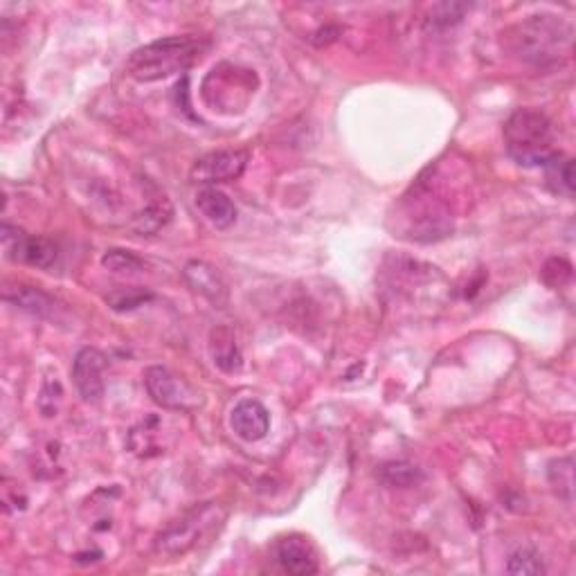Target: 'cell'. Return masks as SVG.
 I'll use <instances>...</instances> for the list:
<instances>
[{"label": "cell", "instance_id": "cell-1", "mask_svg": "<svg viewBox=\"0 0 576 576\" xmlns=\"http://www.w3.org/2000/svg\"><path fill=\"white\" fill-rule=\"evenodd\" d=\"M207 48L210 43L196 36H167L133 50L124 70L135 81L149 84V81H160L189 70Z\"/></svg>", "mask_w": 576, "mask_h": 576}, {"label": "cell", "instance_id": "cell-2", "mask_svg": "<svg viewBox=\"0 0 576 576\" xmlns=\"http://www.w3.org/2000/svg\"><path fill=\"white\" fill-rule=\"evenodd\" d=\"M509 45L513 54L534 66H554L570 57L572 27L558 16H529L509 30Z\"/></svg>", "mask_w": 576, "mask_h": 576}, {"label": "cell", "instance_id": "cell-3", "mask_svg": "<svg viewBox=\"0 0 576 576\" xmlns=\"http://www.w3.org/2000/svg\"><path fill=\"white\" fill-rule=\"evenodd\" d=\"M228 511L216 502H203L196 504L183 516L171 520L169 525L160 531L153 540V552L165 558H176L187 552H192L198 545L207 543V540L219 534L225 525Z\"/></svg>", "mask_w": 576, "mask_h": 576}, {"label": "cell", "instance_id": "cell-4", "mask_svg": "<svg viewBox=\"0 0 576 576\" xmlns=\"http://www.w3.org/2000/svg\"><path fill=\"white\" fill-rule=\"evenodd\" d=\"M509 156L525 167H543L554 156V129L547 115L534 108H518L504 124Z\"/></svg>", "mask_w": 576, "mask_h": 576}, {"label": "cell", "instance_id": "cell-5", "mask_svg": "<svg viewBox=\"0 0 576 576\" xmlns=\"http://www.w3.org/2000/svg\"><path fill=\"white\" fill-rule=\"evenodd\" d=\"M250 153L243 149H221L212 151L207 156L198 158L192 167V180L205 187H214L219 183H232V180L241 178L243 171L248 167Z\"/></svg>", "mask_w": 576, "mask_h": 576}, {"label": "cell", "instance_id": "cell-6", "mask_svg": "<svg viewBox=\"0 0 576 576\" xmlns=\"http://www.w3.org/2000/svg\"><path fill=\"white\" fill-rule=\"evenodd\" d=\"M144 385L153 401L165 410H189L196 403V392L183 378H178L167 367H149L144 374Z\"/></svg>", "mask_w": 576, "mask_h": 576}, {"label": "cell", "instance_id": "cell-7", "mask_svg": "<svg viewBox=\"0 0 576 576\" xmlns=\"http://www.w3.org/2000/svg\"><path fill=\"white\" fill-rule=\"evenodd\" d=\"M3 246L7 257L21 264L48 270L57 261V246L45 237H30L12 225H3Z\"/></svg>", "mask_w": 576, "mask_h": 576}, {"label": "cell", "instance_id": "cell-8", "mask_svg": "<svg viewBox=\"0 0 576 576\" xmlns=\"http://www.w3.org/2000/svg\"><path fill=\"white\" fill-rule=\"evenodd\" d=\"M104 369L106 356L93 347L79 349L72 363V381H75L81 399L88 403H99L104 399Z\"/></svg>", "mask_w": 576, "mask_h": 576}, {"label": "cell", "instance_id": "cell-9", "mask_svg": "<svg viewBox=\"0 0 576 576\" xmlns=\"http://www.w3.org/2000/svg\"><path fill=\"white\" fill-rule=\"evenodd\" d=\"M230 426L239 439L259 441L268 435L270 414L259 401L243 399L232 408Z\"/></svg>", "mask_w": 576, "mask_h": 576}, {"label": "cell", "instance_id": "cell-10", "mask_svg": "<svg viewBox=\"0 0 576 576\" xmlns=\"http://www.w3.org/2000/svg\"><path fill=\"white\" fill-rule=\"evenodd\" d=\"M185 279L187 284L194 288L198 295H203L207 302L214 306L228 304V284L223 282V277L214 266L205 264V261H189L185 266Z\"/></svg>", "mask_w": 576, "mask_h": 576}, {"label": "cell", "instance_id": "cell-11", "mask_svg": "<svg viewBox=\"0 0 576 576\" xmlns=\"http://www.w3.org/2000/svg\"><path fill=\"white\" fill-rule=\"evenodd\" d=\"M275 556L279 565H282L288 574L309 576L318 572V558H315L313 547L306 543L304 538L297 536L282 538L275 547Z\"/></svg>", "mask_w": 576, "mask_h": 576}, {"label": "cell", "instance_id": "cell-12", "mask_svg": "<svg viewBox=\"0 0 576 576\" xmlns=\"http://www.w3.org/2000/svg\"><path fill=\"white\" fill-rule=\"evenodd\" d=\"M196 207L216 228H230L237 221V207H234L228 194L216 187H203L196 194Z\"/></svg>", "mask_w": 576, "mask_h": 576}, {"label": "cell", "instance_id": "cell-13", "mask_svg": "<svg viewBox=\"0 0 576 576\" xmlns=\"http://www.w3.org/2000/svg\"><path fill=\"white\" fill-rule=\"evenodd\" d=\"M210 354L214 365L225 374L239 372L243 365L241 349L237 345V336L230 327H216L210 336Z\"/></svg>", "mask_w": 576, "mask_h": 576}, {"label": "cell", "instance_id": "cell-14", "mask_svg": "<svg viewBox=\"0 0 576 576\" xmlns=\"http://www.w3.org/2000/svg\"><path fill=\"white\" fill-rule=\"evenodd\" d=\"M5 300L16 304L18 309L34 315H50L54 311V300L50 295H45L39 288L32 286H14L5 288Z\"/></svg>", "mask_w": 576, "mask_h": 576}, {"label": "cell", "instance_id": "cell-15", "mask_svg": "<svg viewBox=\"0 0 576 576\" xmlns=\"http://www.w3.org/2000/svg\"><path fill=\"white\" fill-rule=\"evenodd\" d=\"M543 167L547 174V185L552 187V192L572 198L574 196V162L570 158H565L563 153L556 151Z\"/></svg>", "mask_w": 576, "mask_h": 576}, {"label": "cell", "instance_id": "cell-16", "mask_svg": "<svg viewBox=\"0 0 576 576\" xmlns=\"http://www.w3.org/2000/svg\"><path fill=\"white\" fill-rule=\"evenodd\" d=\"M549 484L554 486V491L561 495L563 500L572 502L574 498V459L572 457H561L554 459L549 464Z\"/></svg>", "mask_w": 576, "mask_h": 576}, {"label": "cell", "instance_id": "cell-17", "mask_svg": "<svg viewBox=\"0 0 576 576\" xmlns=\"http://www.w3.org/2000/svg\"><path fill=\"white\" fill-rule=\"evenodd\" d=\"M169 219H171V205L165 201V198H162V201L151 203L140 216H135L133 230L140 234H153V232H158Z\"/></svg>", "mask_w": 576, "mask_h": 576}, {"label": "cell", "instance_id": "cell-18", "mask_svg": "<svg viewBox=\"0 0 576 576\" xmlns=\"http://www.w3.org/2000/svg\"><path fill=\"white\" fill-rule=\"evenodd\" d=\"M102 266L106 270H111V273L135 275V273H140V270H144V261L138 255H133V252H129V250L113 248V250L104 252Z\"/></svg>", "mask_w": 576, "mask_h": 576}, {"label": "cell", "instance_id": "cell-19", "mask_svg": "<svg viewBox=\"0 0 576 576\" xmlns=\"http://www.w3.org/2000/svg\"><path fill=\"white\" fill-rule=\"evenodd\" d=\"M421 471L417 466L408 462H390L381 468V480L390 486H399V489H408L421 482Z\"/></svg>", "mask_w": 576, "mask_h": 576}, {"label": "cell", "instance_id": "cell-20", "mask_svg": "<svg viewBox=\"0 0 576 576\" xmlns=\"http://www.w3.org/2000/svg\"><path fill=\"white\" fill-rule=\"evenodd\" d=\"M509 574H522V576H538L545 574V563L536 549H518L516 554H511L509 565H507Z\"/></svg>", "mask_w": 576, "mask_h": 576}, {"label": "cell", "instance_id": "cell-21", "mask_svg": "<svg viewBox=\"0 0 576 576\" xmlns=\"http://www.w3.org/2000/svg\"><path fill=\"white\" fill-rule=\"evenodd\" d=\"M151 293L144 288H115L113 293L106 295V302L115 311H133L151 300Z\"/></svg>", "mask_w": 576, "mask_h": 576}, {"label": "cell", "instance_id": "cell-22", "mask_svg": "<svg viewBox=\"0 0 576 576\" xmlns=\"http://www.w3.org/2000/svg\"><path fill=\"white\" fill-rule=\"evenodd\" d=\"M572 277V266L565 259H549L543 268V282L552 288L563 286Z\"/></svg>", "mask_w": 576, "mask_h": 576}]
</instances>
